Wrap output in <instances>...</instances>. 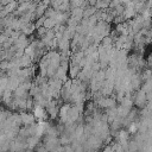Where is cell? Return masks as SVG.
Returning a JSON list of instances; mask_svg holds the SVG:
<instances>
[{
  "label": "cell",
  "instance_id": "obj_1",
  "mask_svg": "<svg viewBox=\"0 0 152 152\" xmlns=\"http://www.w3.org/2000/svg\"><path fill=\"white\" fill-rule=\"evenodd\" d=\"M20 116H21V122H23V124H25V126L32 125V124H33V121H34V118H33V115H32V114H28V113H24V112H21Z\"/></svg>",
  "mask_w": 152,
  "mask_h": 152
},
{
  "label": "cell",
  "instance_id": "obj_2",
  "mask_svg": "<svg viewBox=\"0 0 152 152\" xmlns=\"http://www.w3.org/2000/svg\"><path fill=\"white\" fill-rule=\"evenodd\" d=\"M17 5H18V1H17V0H12L11 2H8L7 5L4 6V10H5L7 13H12V12L17 8Z\"/></svg>",
  "mask_w": 152,
  "mask_h": 152
},
{
  "label": "cell",
  "instance_id": "obj_3",
  "mask_svg": "<svg viewBox=\"0 0 152 152\" xmlns=\"http://www.w3.org/2000/svg\"><path fill=\"white\" fill-rule=\"evenodd\" d=\"M7 38H8V37H7L5 33H2V32H1V33H0V44L2 45V44H4V43L7 40Z\"/></svg>",
  "mask_w": 152,
  "mask_h": 152
},
{
  "label": "cell",
  "instance_id": "obj_4",
  "mask_svg": "<svg viewBox=\"0 0 152 152\" xmlns=\"http://www.w3.org/2000/svg\"><path fill=\"white\" fill-rule=\"evenodd\" d=\"M11 1H12V0H1V1H0V5H1V6H5V5H7L8 2H11Z\"/></svg>",
  "mask_w": 152,
  "mask_h": 152
},
{
  "label": "cell",
  "instance_id": "obj_5",
  "mask_svg": "<svg viewBox=\"0 0 152 152\" xmlns=\"http://www.w3.org/2000/svg\"><path fill=\"white\" fill-rule=\"evenodd\" d=\"M1 108H2V101L0 100V109H1Z\"/></svg>",
  "mask_w": 152,
  "mask_h": 152
},
{
  "label": "cell",
  "instance_id": "obj_6",
  "mask_svg": "<svg viewBox=\"0 0 152 152\" xmlns=\"http://www.w3.org/2000/svg\"><path fill=\"white\" fill-rule=\"evenodd\" d=\"M1 32H2V28H1V27H0V33H1Z\"/></svg>",
  "mask_w": 152,
  "mask_h": 152
}]
</instances>
